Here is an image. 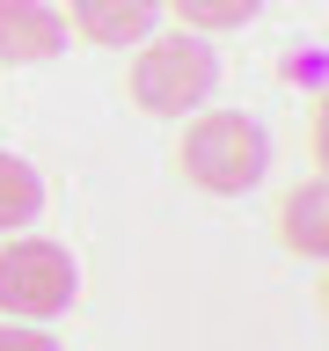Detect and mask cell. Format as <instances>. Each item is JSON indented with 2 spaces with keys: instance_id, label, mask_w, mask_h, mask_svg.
Returning <instances> with one entry per match:
<instances>
[{
  "instance_id": "6da1fadb",
  "label": "cell",
  "mask_w": 329,
  "mask_h": 351,
  "mask_svg": "<svg viewBox=\"0 0 329 351\" xmlns=\"http://www.w3.org/2000/svg\"><path fill=\"white\" fill-rule=\"evenodd\" d=\"M175 169L205 197H241V191H256L263 169H271V132H263L249 110H205V117L183 125Z\"/></svg>"
},
{
  "instance_id": "7a4b0ae2",
  "label": "cell",
  "mask_w": 329,
  "mask_h": 351,
  "mask_svg": "<svg viewBox=\"0 0 329 351\" xmlns=\"http://www.w3.org/2000/svg\"><path fill=\"white\" fill-rule=\"evenodd\" d=\"M212 88H219V59H212V44L191 37V29L147 37L139 59H132V73H125V95L147 117H191V110H205Z\"/></svg>"
},
{
  "instance_id": "3957f363",
  "label": "cell",
  "mask_w": 329,
  "mask_h": 351,
  "mask_svg": "<svg viewBox=\"0 0 329 351\" xmlns=\"http://www.w3.org/2000/svg\"><path fill=\"white\" fill-rule=\"evenodd\" d=\"M81 300V271L59 241L22 234L0 249V322H51Z\"/></svg>"
},
{
  "instance_id": "277c9868",
  "label": "cell",
  "mask_w": 329,
  "mask_h": 351,
  "mask_svg": "<svg viewBox=\"0 0 329 351\" xmlns=\"http://www.w3.org/2000/svg\"><path fill=\"white\" fill-rule=\"evenodd\" d=\"M88 44H110V51H125V44H147L154 22H161V0H66V15Z\"/></svg>"
},
{
  "instance_id": "5b68a950",
  "label": "cell",
  "mask_w": 329,
  "mask_h": 351,
  "mask_svg": "<svg viewBox=\"0 0 329 351\" xmlns=\"http://www.w3.org/2000/svg\"><path fill=\"white\" fill-rule=\"evenodd\" d=\"M66 44V22L51 0H0V59L8 66H44Z\"/></svg>"
},
{
  "instance_id": "8992f818",
  "label": "cell",
  "mask_w": 329,
  "mask_h": 351,
  "mask_svg": "<svg viewBox=\"0 0 329 351\" xmlns=\"http://www.w3.org/2000/svg\"><path fill=\"white\" fill-rule=\"evenodd\" d=\"M44 213V176L22 161V154L0 147V234H15V227H29V219Z\"/></svg>"
},
{
  "instance_id": "52a82bcc",
  "label": "cell",
  "mask_w": 329,
  "mask_h": 351,
  "mask_svg": "<svg viewBox=\"0 0 329 351\" xmlns=\"http://www.w3.org/2000/svg\"><path fill=\"white\" fill-rule=\"evenodd\" d=\"M161 8H175L191 37H212V29H249V22L263 15V0H161Z\"/></svg>"
},
{
  "instance_id": "ba28073f",
  "label": "cell",
  "mask_w": 329,
  "mask_h": 351,
  "mask_svg": "<svg viewBox=\"0 0 329 351\" xmlns=\"http://www.w3.org/2000/svg\"><path fill=\"white\" fill-rule=\"evenodd\" d=\"M285 249H300V256H322V183H300V191L285 197Z\"/></svg>"
},
{
  "instance_id": "9c48e42d",
  "label": "cell",
  "mask_w": 329,
  "mask_h": 351,
  "mask_svg": "<svg viewBox=\"0 0 329 351\" xmlns=\"http://www.w3.org/2000/svg\"><path fill=\"white\" fill-rule=\"evenodd\" d=\"M0 351H59L37 322H0Z\"/></svg>"
},
{
  "instance_id": "30bf717a",
  "label": "cell",
  "mask_w": 329,
  "mask_h": 351,
  "mask_svg": "<svg viewBox=\"0 0 329 351\" xmlns=\"http://www.w3.org/2000/svg\"><path fill=\"white\" fill-rule=\"evenodd\" d=\"M278 73H285V81H293V88H315V81H322V51H285V66H278Z\"/></svg>"
}]
</instances>
